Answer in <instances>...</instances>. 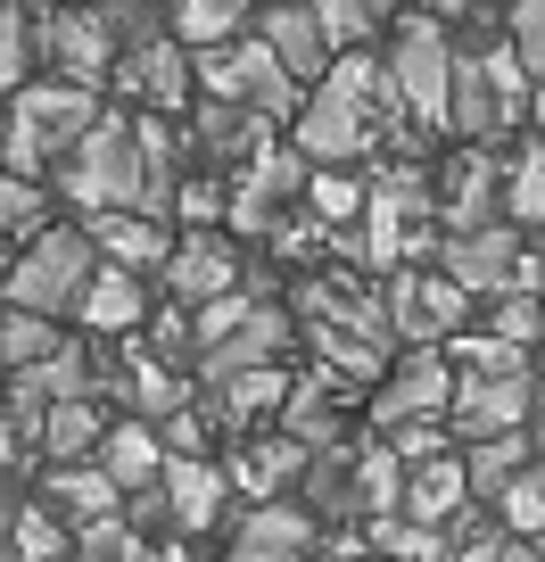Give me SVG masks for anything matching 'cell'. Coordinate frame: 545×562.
<instances>
[{
	"instance_id": "6da1fadb",
	"label": "cell",
	"mask_w": 545,
	"mask_h": 562,
	"mask_svg": "<svg viewBox=\"0 0 545 562\" xmlns=\"http://www.w3.org/2000/svg\"><path fill=\"white\" fill-rule=\"evenodd\" d=\"M100 116H107L100 91H83V83H25L18 116H9V175H18V182L50 175V158H58V149L75 158Z\"/></svg>"
},
{
	"instance_id": "7a4b0ae2",
	"label": "cell",
	"mask_w": 545,
	"mask_h": 562,
	"mask_svg": "<svg viewBox=\"0 0 545 562\" xmlns=\"http://www.w3.org/2000/svg\"><path fill=\"white\" fill-rule=\"evenodd\" d=\"M67 199H83L91 215H116V207H133L141 215V199H149V166H141V124L133 116H116L107 108L100 124L83 133V149L67 158Z\"/></svg>"
},
{
	"instance_id": "3957f363",
	"label": "cell",
	"mask_w": 545,
	"mask_h": 562,
	"mask_svg": "<svg viewBox=\"0 0 545 562\" xmlns=\"http://www.w3.org/2000/svg\"><path fill=\"white\" fill-rule=\"evenodd\" d=\"M91 281H100V248H91V232L58 224L42 232L34 248H18V265H9V306H25V315H83Z\"/></svg>"
},
{
	"instance_id": "277c9868",
	"label": "cell",
	"mask_w": 545,
	"mask_h": 562,
	"mask_svg": "<svg viewBox=\"0 0 545 562\" xmlns=\"http://www.w3.org/2000/svg\"><path fill=\"white\" fill-rule=\"evenodd\" d=\"M521 108H537L521 50H463V67H455V133L472 140V149H488L496 133H512Z\"/></svg>"
},
{
	"instance_id": "5b68a950",
	"label": "cell",
	"mask_w": 545,
	"mask_h": 562,
	"mask_svg": "<svg viewBox=\"0 0 545 562\" xmlns=\"http://www.w3.org/2000/svg\"><path fill=\"white\" fill-rule=\"evenodd\" d=\"M198 83H207V100H231V108H248V116H264V124H273V116L298 124V75L264 50V42L198 50Z\"/></svg>"
},
{
	"instance_id": "8992f818",
	"label": "cell",
	"mask_w": 545,
	"mask_h": 562,
	"mask_svg": "<svg viewBox=\"0 0 545 562\" xmlns=\"http://www.w3.org/2000/svg\"><path fill=\"white\" fill-rule=\"evenodd\" d=\"M455 67H463V50L446 42L439 18H413V25L397 34L388 75H397L405 116H413V124H455Z\"/></svg>"
},
{
	"instance_id": "52a82bcc",
	"label": "cell",
	"mask_w": 545,
	"mask_h": 562,
	"mask_svg": "<svg viewBox=\"0 0 545 562\" xmlns=\"http://www.w3.org/2000/svg\"><path fill=\"white\" fill-rule=\"evenodd\" d=\"M455 389H463V381L446 372L439 348L405 356V364L364 397V405H372V439H397V430H413V422H446V414H455Z\"/></svg>"
},
{
	"instance_id": "ba28073f",
	"label": "cell",
	"mask_w": 545,
	"mask_h": 562,
	"mask_svg": "<svg viewBox=\"0 0 545 562\" xmlns=\"http://www.w3.org/2000/svg\"><path fill=\"white\" fill-rule=\"evenodd\" d=\"M537 405H545V389H537V364L529 372H463V389H455V430L463 439H512V430H537Z\"/></svg>"
},
{
	"instance_id": "9c48e42d",
	"label": "cell",
	"mask_w": 545,
	"mask_h": 562,
	"mask_svg": "<svg viewBox=\"0 0 545 562\" xmlns=\"http://www.w3.org/2000/svg\"><path fill=\"white\" fill-rule=\"evenodd\" d=\"M463 315H472V290H463L455 273H397L388 281V331L413 356L439 348L446 331H463Z\"/></svg>"
},
{
	"instance_id": "30bf717a",
	"label": "cell",
	"mask_w": 545,
	"mask_h": 562,
	"mask_svg": "<svg viewBox=\"0 0 545 562\" xmlns=\"http://www.w3.org/2000/svg\"><path fill=\"white\" fill-rule=\"evenodd\" d=\"M42 50L58 58V83H83V91H100L107 75L124 67V42H116V25H107V9H50L42 18Z\"/></svg>"
},
{
	"instance_id": "8fae6325",
	"label": "cell",
	"mask_w": 545,
	"mask_h": 562,
	"mask_svg": "<svg viewBox=\"0 0 545 562\" xmlns=\"http://www.w3.org/2000/svg\"><path fill=\"white\" fill-rule=\"evenodd\" d=\"M240 240L231 232H191L174 240V265H166V290L174 306H215V299H240Z\"/></svg>"
},
{
	"instance_id": "7c38bea8",
	"label": "cell",
	"mask_w": 545,
	"mask_h": 562,
	"mask_svg": "<svg viewBox=\"0 0 545 562\" xmlns=\"http://www.w3.org/2000/svg\"><path fill=\"white\" fill-rule=\"evenodd\" d=\"M521 240H512V224H488V232H446L439 248V273H455L472 299H504V290H521Z\"/></svg>"
},
{
	"instance_id": "4fadbf2b",
	"label": "cell",
	"mask_w": 545,
	"mask_h": 562,
	"mask_svg": "<svg viewBox=\"0 0 545 562\" xmlns=\"http://www.w3.org/2000/svg\"><path fill=\"white\" fill-rule=\"evenodd\" d=\"M315 538H322V521L298 496H289V505H248L224 562H315Z\"/></svg>"
},
{
	"instance_id": "5bb4252c",
	"label": "cell",
	"mask_w": 545,
	"mask_h": 562,
	"mask_svg": "<svg viewBox=\"0 0 545 562\" xmlns=\"http://www.w3.org/2000/svg\"><path fill=\"white\" fill-rule=\"evenodd\" d=\"M289 348V315L282 306H257V323H248V331H231L224 348H207L198 356V389H207V397H224L231 381H248V372H273V356Z\"/></svg>"
},
{
	"instance_id": "9a60e30c",
	"label": "cell",
	"mask_w": 545,
	"mask_h": 562,
	"mask_svg": "<svg viewBox=\"0 0 545 562\" xmlns=\"http://www.w3.org/2000/svg\"><path fill=\"white\" fill-rule=\"evenodd\" d=\"M496 199H504V182H496V158H488V149H463V158L439 166V215H446V232H488V224H504V215H496Z\"/></svg>"
},
{
	"instance_id": "2e32d148",
	"label": "cell",
	"mask_w": 545,
	"mask_h": 562,
	"mask_svg": "<svg viewBox=\"0 0 545 562\" xmlns=\"http://www.w3.org/2000/svg\"><path fill=\"white\" fill-rule=\"evenodd\" d=\"M257 42L282 58L298 83H306V75H322V83H331V67H339V50H331V34H322L315 9H282V0H264V9H257Z\"/></svg>"
},
{
	"instance_id": "e0dca14e",
	"label": "cell",
	"mask_w": 545,
	"mask_h": 562,
	"mask_svg": "<svg viewBox=\"0 0 545 562\" xmlns=\"http://www.w3.org/2000/svg\"><path fill=\"white\" fill-rule=\"evenodd\" d=\"M298 505L315 513L322 529H348L355 513H364V456H355V447H322V456L306 463V480H298Z\"/></svg>"
},
{
	"instance_id": "ac0fdd59",
	"label": "cell",
	"mask_w": 545,
	"mask_h": 562,
	"mask_svg": "<svg viewBox=\"0 0 545 562\" xmlns=\"http://www.w3.org/2000/svg\"><path fill=\"white\" fill-rule=\"evenodd\" d=\"M306 463H315V447H298V439H257V447H240L224 472H231V488H248L257 505H289V496H298V480H306Z\"/></svg>"
},
{
	"instance_id": "d6986e66",
	"label": "cell",
	"mask_w": 545,
	"mask_h": 562,
	"mask_svg": "<svg viewBox=\"0 0 545 562\" xmlns=\"http://www.w3.org/2000/svg\"><path fill=\"white\" fill-rule=\"evenodd\" d=\"M100 463H107V480H116L124 496H149V488H166V463H174V447H166L158 430L133 414V422H116V430H107Z\"/></svg>"
},
{
	"instance_id": "ffe728a7",
	"label": "cell",
	"mask_w": 545,
	"mask_h": 562,
	"mask_svg": "<svg viewBox=\"0 0 545 562\" xmlns=\"http://www.w3.org/2000/svg\"><path fill=\"white\" fill-rule=\"evenodd\" d=\"M42 505L67 513L75 529H91V521H116L124 513V488L107 480V463H58V472L42 480Z\"/></svg>"
},
{
	"instance_id": "44dd1931",
	"label": "cell",
	"mask_w": 545,
	"mask_h": 562,
	"mask_svg": "<svg viewBox=\"0 0 545 562\" xmlns=\"http://www.w3.org/2000/svg\"><path fill=\"white\" fill-rule=\"evenodd\" d=\"M455 513H472V472H463L455 456L413 463V480H405V521H422V529H455Z\"/></svg>"
},
{
	"instance_id": "7402d4cb",
	"label": "cell",
	"mask_w": 545,
	"mask_h": 562,
	"mask_svg": "<svg viewBox=\"0 0 545 562\" xmlns=\"http://www.w3.org/2000/svg\"><path fill=\"white\" fill-rule=\"evenodd\" d=\"M91 248H100L107 265H124V273H141V265H174V240H166V224H158V215H133V207L91 215Z\"/></svg>"
},
{
	"instance_id": "603a6c76",
	"label": "cell",
	"mask_w": 545,
	"mask_h": 562,
	"mask_svg": "<svg viewBox=\"0 0 545 562\" xmlns=\"http://www.w3.org/2000/svg\"><path fill=\"white\" fill-rule=\"evenodd\" d=\"M306 339H315V356L331 372H348V381H388V331H364V323H306Z\"/></svg>"
},
{
	"instance_id": "cb8c5ba5",
	"label": "cell",
	"mask_w": 545,
	"mask_h": 562,
	"mask_svg": "<svg viewBox=\"0 0 545 562\" xmlns=\"http://www.w3.org/2000/svg\"><path fill=\"white\" fill-rule=\"evenodd\" d=\"M224 488H231L224 463L174 456V463H166V505H174V529H215V513H224Z\"/></svg>"
},
{
	"instance_id": "d4e9b609",
	"label": "cell",
	"mask_w": 545,
	"mask_h": 562,
	"mask_svg": "<svg viewBox=\"0 0 545 562\" xmlns=\"http://www.w3.org/2000/svg\"><path fill=\"white\" fill-rule=\"evenodd\" d=\"M273 140H264V116H248V108H231V100H207L198 108V158L207 166H248V158H264Z\"/></svg>"
},
{
	"instance_id": "484cf974",
	"label": "cell",
	"mask_w": 545,
	"mask_h": 562,
	"mask_svg": "<svg viewBox=\"0 0 545 562\" xmlns=\"http://www.w3.org/2000/svg\"><path fill=\"white\" fill-rule=\"evenodd\" d=\"M537 463V430H512V439H479L472 456H463V472H472V505H504V488Z\"/></svg>"
},
{
	"instance_id": "4316f807",
	"label": "cell",
	"mask_w": 545,
	"mask_h": 562,
	"mask_svg": "<svg viewBox=\"0 0 545 562\" xmlns=\"http://www.w3.org/2000/svg\"><path fill=\"white\" fill-rule=\"evenodd\" d=\"M124 83H141L149 100H158V116H174L182 100H191V83H198V58H182V42H158V50H141V58H124Z\"/></svg>"
},
{
	"instance_id": "83f0119b",
	"label": "cell",
	"mask_w": 545,
	"mask_h": 562,
	"mask_svg": "<svg viewBox=\"0 0 545 562\" xmlns=\"http://www.w3.org/2000/svg\"><path fill=\"white\" fill-rule=\"evenodd\" d=\"M166 9H174V42L182 50H224L264 0H166Z\"/></svg>"
},
{
	"instance_id": "f1b7e54d",
	"label": "cell",
	"mask_w": 545,
	"mask_h": 562,
	"mask_svg": "<svg viewBox=\"0 0 545 562\" xmlns=\"http://www.w3.org/2000/svg\"><path fill=\"white\" fill-rule=\"evenodd\" d=\"M107 447V414L91 397H67V405H50V430H42V456H50V472L58 463H83V456H100Z\"/></svg>"
},
{
	"instance_id": "f546056e",
	"label": "cell",
	"mask_w": 545,
	"mask_h": 562,
	"mask_svg": "<svg viewBox=\"0 0 545 562\" xmlns=\"http://www.w3.org/2000/svg\"><path fill=\"white\" fill-rule=\"evenodd\" d=\"M282 439H298V447H339V405H331V389L322 381H298L289 389V405H282Z\"/></svg>"
},
{
	"instance_id": "4dcf8cb0",
	"label": "cell",
	"mask_w": 545,
	"mask_h": 562,
	"mask_svg": "<svg viewBox=\"0 0 545 562\" xmlns=\"http://www.w3.org/2000/svg\"><path fill=\"white\" fill-rule=\"evenodd\" d=\"M372 554H381V562H455V546H446V529H422V521H405V513H381V521H372Z\"/></svg>"
},
{
	"instance_id": "1f68e13d",
	"label": "cell",
	"mask_w": 545,
	"mask_h": 562,
	"mask_svg": "<svg viewBox=\"0 0 545 562\" xmlns=\"http://www.w3.org/2000/svg\"><path fill=\"white\" fill-rule=\"evenodd\" d=\"M83 323L91 331H133L141 323V281L124 273V265H100V281H91V299H83Z\"/></svg>"
},
{
	"instance_id": "d6a6232c",
	"label": "cell",
	"mask_w": 545,
	"mask_h": 562,
	"mask_svg": "<svg viewBox=\"0 0 545 562\" xmlns=\"http://www.w3.org/2000/svg\"><path fill=\"white\" fill-rule=\"evenodd\" d=\"M58 348H67V331H58L50 315H25V306H9V323H0V356H9V372L50 364Z\"/></svg>"
},
{
	"instance_id": "836d02e7",
	"label": "cell",
	"mask_w": 545,
	"mask_h": 562,
	"mask_svg": "<svg viewBox=\"0 0 545 562\" xmlns=\"http://www.w3.org/2000/svg\"><path fill=\"white\" fill-rule=\"evenodd\" d=\"M355 456H364V513L381 521V513H405V456L388 439H355Z\"/></svg>"
},
{
	"instance_id": "e575fe53",
	"label": "cell",
	"mask_w": 545,
	"mask_h": 562,
	"mask_svg": "<svg viewBox=\"0 0 545 562\" xmlns=\"http://www.w3.org/2000/svg\"><path fill=\"white\" fill-rule=\"evenodd\" d=\"M124 397H133V414H141V422H174L182 414V372L158 364V356H141V364L124 372Z\"/></svg>"
},
{
	"instance_id": "d590c367",
	"label": "cell",
	"mask_w": 545,
	"mask_h": 562,
	"mask_svg": "<svg viewBox=\"0 0 545 562\" xmlns=\"http://www.w3.org/2000/svg\"><path fill=\"white\" fill-rule=\"evenodd\" d=\"M18 381L34 389V397H50V405H67V397H91V356H83V348H75V339H67V348H58L50 364L18 372Z\"/></svg>"
},
{
	"instance_id": "8d00e7d4",
	"label": "cell",
	"mask_w": 545,
	"mask_h": 562,
	"mask_svg": "<svg viewBox=\"0 0 545 562\" xmlns=\"http://www.w3.org/2000/svg\"><path fill=\"white\" fill-rule=\"evenodd\" d=\"M306 166H315V158H306L298 140H273V149L257 158V175H248V191H264L273 207H282L289 191H315V182H306Z\"/></svg>"
},
{
	"instance_id": "74e56055",
	"label": "cell",
	"mask_w": 545,
	"mask_h": 562,
	"mask_svg": "<svg viewBox=\"0 0 545 562\" xmlns=\"http://www.w3.org/2000/svg\"><path fill=\"white\" fill-rule=\"evenodd\" d=\"M0 224H9V240H18V248H34L42 232H58L42 182H18V175H9V191H0Z\"/></svg>"
},
{
	"instance_id": "f35d334b",
	"label": "cell",
	"mask_w": 545,
	"mask_h": 562,
	"mask_svg": "<svg viewBox=\"0 0 545 562\" xmlns=\"http://www.w3.org/2000/svg\"><path fill=\"white\" fill-rule=\"evenodd\" d=\"M306 199H315V224H348V215H364V207H372V191L348 175V166H322Z\"/></svg>"
},
{
	"instance_id": "ab89813d",
	"label": "cell",
	"mask_w": 545,
	"mask_h": 562,
	"mask_svg": "<svg viewBox=\"0 0 545 562\" xmlns=\"http://www.w3.org/2000/svg\"><path fill=\"white\" fill-rule=\"evenodd\" d=\"M488 339H504V348H545V306L529 299V290L496 299V315H488Z\"/></svg>"
},
{
	"instance_id": "60d3db41",
	"label": "cell",
	"mask_w": 545,
	"mask_h": 562,
	"mask_svg": "<svg viewBox=\"0 0 545 562\" xmlns=\"http://www.w3.org/2000/svg\"><path fill=\"white\" fill-rule=\"evenodd\" d=\"M75 562H141V529L124 521H91V529H75Z\"/></svg>"
},
{
	"instance_id": "b9f144b4",
	"label": "cell",
	"mask_w": 545,
	"mask_h": 562,
	"mask_svg": "<svg viewBox=\"0 0 545 562\" xmlns=\"http://www.w3.org/2000/svg\"><path fill=\"white\" fill-rule=\"evenodd\" d=\"M315 18H322V34H331V50L348 58V50L372 42V18H381V9H372V0H315Z\"/></svg>"
},
{
	"instance_id": "7bdbcfd3",
	"label": "cell",
	"mask_w": 545,
	"mask_h": 562,
	"mask_svg": "<svg viewBox=\"0 0 545 562\" xmlns=\"http://www.w3.org/2000/svg\"><path fill=\"white\" fill-rule=\"evenodd\" d=\"M34 9L25 0H9V42H0V75H9V91H25L34 83Z\"/></svg>"
},
{
	"instance_id": "ee69618b",
	"label": "cell",
	"mask_w": 545,
	"mask_h": 562,
	"mask_svg": "<svg viewBox=\"0 0 545 562\" xmlns=\"http://www.w3.org/2000/svg\"><path fill=\"white\" fill-rule=\"evenodd\" d=\"M264 405H289L282 372H248V381H231L224 397H215V414H224V422H248V414H264Z\"/></svg>"
},
{
	"instance_id": "f6af8a7d",
	"label": "cell",
	"mask_w": 545,
	"mask_h": 562,
	"mask_svg": "<svg viewBox=\"0 0 545 562\" xmlns=\"http://www.w3.org/2000/svg\"><path fill=\"white\" fill-rule=\"evenodd\" d=\"M504 215H512V224H537V232H545V149H529V166H521V182H512Z\"/></svg>"
},
{
	"instance_id": "bcb514c9",
	"label": "cell",
	"mask_w": 545,
	"mask_h": 562,
	"mask_svg": "<svg viewBox=\"0 0 545 562\" xmlns=\"http://www.w3.org/2000/svg\"><path fill=\"white\" fill-rule=\"evenodd\" d=\"M512 50L529 75H545V0H512Z\"/></svg>"
},
{
	"instance_id": "7dc6e473",
	"label": "cell",
	"mask_w": 545,
	"mask_h": 562,
	"mask_svg": "<svg viewBox=\"0 0 545 562\" xmlns=\"http://www.w3.org/2000/svg\"><path fill=\"white\" fill-rule=\"evenodd\" d=\"M174 456H198V414H174Z\"/></svg>"
},
{
	"instance_id": "c3c4849f",
	"label": "cell",
	"mask_w": 545,
	"mask_h": 562,
	"mask_svg": "<svg viewBox=\"0 0 545 562\" xmlns=\"http://www.w3.org/2000/svg\"><path fill=\"white\" fill-rule=\"evenodd\" d=\"M496 562H545V546H537V538H512V546H504Z\"/></svg>"
},
{
	"instance_id": "681fc988",
	"label": "cell",
	"mask_w": 545,
	"mask_h": 562,
	"mask_svg": "<svg viewBox=\"0 0 545 562\" xmlns=\"http://www.w3.org/2000/svg\"><path fill=\"white\" fill-rule=\"evenodd\" d=\"M158 562H198V554H191V546H166V554H158Z\"/></svg>"
},
{
	"instance_id": "f907efd6",
	"label": "cell",
	"mask_w": 545,
	"mask_h": 562,
	"mask_svg": "<svg viewBox=\"0 0 545 562\" xmlns=\"http://www.w3.org/2000/svg\"><path fill=\"white\" fill-rule=\"evenodd\" d=\"M430 9H439V18H455V9H472V0H430Z\"/></svg>"
},
{
	"instance_id": "816d5d0a",
	"label": "cell",
	"mask_w": 545,
	"mask_h": 562,
	"mask_svg": "<svg viewBox=\"0 0 545 562\" xmlns=\"http://www.w3.org/2000/svg\"><path fill=\"white\" fill-rule=\"evenodd\" d=\"M529 116H537V124H545V75H537V108H529Z\"/></svg>"
},
{
	"instance_id": "f5cc1de1",
	"label": "cell",
	"mask_w": 545,
	"mask_h": 562,
	"mask_svg": "<svg viewBox=\"0 0 545 562\" xmlns=\"http://www.w3.org/2000/svg\"><path fill=\"white\" fill-rule=\"evenodd\" d=\"M537 447H545V405H537Z\"/></svg>"
},
{
	"instance_id": "db71d44e",
	"label": "cell",
	"mask_w": 545,
	"mask_h": 562,
	"mask_svg": "<svg viewBox=\"0 0 545 562\" xmlns=\"http://www.w3.org/2000/svg\"><path fill=\"white\" fill-rule=\"evenodd\" d=\"M58 9H91V0H58Z\"/></svg>"
},
{
	"instance_id": "11a10c76",
	"label": "cell",
	"mask_w": 545,
	"mask_h": 562,
	"mask_svg": "<svg viewBox=\"0 0 545 562\" xmlns=\"http://www.w3.org/2000/svg\"><path fill=\"white\" fill-rule=\"evenodd\" d=\"M537 381H545V348H537Z\"/></svg>"
},
{
	"instance_id": "9f6ffc18",
	"label": "cell",
	"mask_w": 545,
	"mask_h": 562,
	"mask_svg": "<svg viewBox=\"0 0 545 562\" xmlns=\"http://www.w3.org/2000/svg\"><path fill=\"white\" fill-rule=\"evenodd\" d=\"M107 9H133V0H107Z\"/></svg>"
},
{
	"instance_id": "6f0895ef",
	"label": "cell",
	"mask_w": 545,
	"mask_h": 562,
	"mask_svg": "<svg viewBox=\"0 0 545 562\" xmlns=\"http://www.w3.org/2000/svg\"><path fill=\"white\" fill-rule=\"evenodd\" d=\"M322 562H339V554H322Z\"/></svg>"
}]
</instances>
